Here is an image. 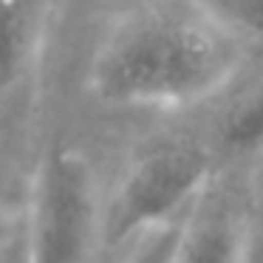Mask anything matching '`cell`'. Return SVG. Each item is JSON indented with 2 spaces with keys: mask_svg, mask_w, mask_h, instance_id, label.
<instances>
[{
  "mask_svg": "<svg viewBox=\"0 0 263 263\" xmlns=\"http://www.w3.org/2000/svg\"><path fill=\"white\" fill-rule=\"evenodd\" d=\"M204 3L243 37H263V0H204Z\"/></svg>",
  "mask_w": 263,
  "mask_h": 263,
  "instance_id": "cell-7",
  "label": "cell"
},
{
  "mask_svg": "<svg viewBox=\"0 0 263 263\" xmlns=\"http://www.w3.org/2000/svg\"><path fill=\"white\" fill-rule=\"evenodd\" d=\"M20 215L31 263L105 260V198L91 161L71 144L46 147Z\"/></svg>",
  "mask_w": 263,
  "mask_h": 263,
  "instance_id": "cell-2",
  "label": "cell"
},
{
  "mask_svg": "<svg viewBox=\"0 0 263 263\" xmlns=\"http://www.w3.org/2000/svg\"><path fill=\"white\" fill-rule=\"evenodd\" d=\"M246 215L249 206H240L232 195L212 193L210 184L181 221L173 263H240Z\"/></svg>",
  "mask_w": 263,
  "mask_h": 263,
  "instance_id": "cell-4",
  "label": "cell"
},
{
  "mask_svg": "<svg viewBox=\"0 0 263 263\" xmlns=\"http://www.w3.org/2000/svg\"><path fill=\"white\" fill-rule=\"evenodd\" d=\"M215 176L212 150L193 139H164L144 147L105 198V260L150 229L178 223Z\"/></svg>",
  "mask_w": 263,
  "mask_h": 263,
  "instance_id": "cell-3",
  "label": "cell"
},
{
  "mask_svg": "<svg viewBox=\"0 0 263 263\" xmlns=\"http://www.w3.org/2000/svg\"><path fill=\"white\" fill-rule=\"evenodd\" d=\"M215 144L229 159L263 161V82L238 97L215 127Z\"/></svg>",
  "mask_w": 263,
  "mask_h": 263,
  "instance_id": "cell-5",
  "label": "cell"
},
{
  "mask_svg": "<svg viewBox=\"0 0 263 263\" xmlns=\"http://www.w3.org/2000/svg\"><path fill=\"white\" fill-rule=\"evenodd\" d=\"M178 232H181V221L150 229L139 235L133 243H127L122 252H116L108 263H173Z\"/></svg>",
  "mask_w": 263,
  "mask_h": 263,
  "instance_id": "cell-6",
  "label": "cell"
},
{
  "mask_svg": "<svg viewBox=\"0 0 263 263\" xmlns=\"http://www.w3.org/2000/svg\"><path fill=\"white\" fill-rule=\"evenodd\" d=\"M3 263H31L29 246H26V232H23V215L20 210L9 212L6 223H3V252H0Z\"/></svg>",
  "mask_w": 263,
  "mask_h": 263,
  "instance_id": "cell-8",
  "label": "cell"
},
{
  "mask_svg": "<svg viewBox=\"0 0 263 263\" xmlns=\"http://www.w3.org/2000/svg\"><path fill=\"white\" fill-rule=\"evenodd\" d=\"M240 263H263V206L249 210V215H246Z\"/></svg>",
  "mask_w": 263,
  "mask_h": 263,
  "instance_id": "cell-9",
  "label": "cell"
},
{
  "mask_svg": "<svg viewBox=\"0 0 263 263\" xmlns=\"http://www.w3.org/2000/svg\"><path fill=\"white\" fill-rule=\"evenodd\" d=\"M243 40L204 0H142L102 40L91 88L122 108L201 102L240 68Z\"/></svg>",
  "mask_w": 263,
  "mask_h": 263,
  "instance_id": "cell-1",
  "label": "cell"
}]
</instances>
